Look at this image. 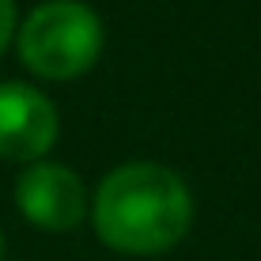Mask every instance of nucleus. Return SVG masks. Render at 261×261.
Segmentation results:
<instances>
[{
  "label": "nucleus",
  "instance_id": "nucleus-1",
  "mask_svg": "<svg viewBox=\"0 0 261 261\" xmlns=\"http://www.w3.org/2000/svg\"><path fill=\"white\" fill-rule=\"evenodd\" d=\"M197 216L193 190L159 159H125L91 190L95 239L121 257H159L190 235Z\"/></svg>",
  "mask_w": 261,
  "mask_h": 261
},
{
  "label": "nucleus",
  "instance_id": "nucleus-2",
  "mask_svg": "<svg viewBox=\"0 0 261 261\" xmlns=\"http://www.w3.org/2000/svg\"><path fill=\"white\" fill-rule=\"evenodd\" d=\"M15 57L42 84H72L106 53V23L87 0H38L19 15Z\"/></svg>",
  "mask_w": 261,
  "mask_h": 261
},
{
  "label": "nucleus",
  "instance_id": "nucleus-3",
  "mask_svg": "<svg viewBox=\"0 0 261 261\" xmlns=\"http://www.w3.org/2000/svg\"><path fill=\"white\" fill-rule=\"evenodd\" d=\"M12 201L23 220L34 231H46V235H68L91 212V190L80 178V170L53 155L19 167Z\"/></svg>",
  "mask_w": 261,
  "mask_h": 261
},
{
  "label": "nucleus",
  "instance_id": "nucleus-4",
  "mask_svg": "<svg viewBox=\"0 0 261 261\" xmlns=\"http://www.w3.org/2000/svg\"><path fill=\"white\" fill-rule=\"evenodd\" d=\"M61 140V110L46 87L31 80H0V159L38 163Z\"/></svg>",
  "mask_w": 261,
  "mask_h": 261
},
{
  "label": "nucleus",
  "instance_id": "nucleus-5",
  "mask_svg": "<svg viewBox=\"0 0 261 261\" xmlns=\"http://www.w3.org/2000/svg\"><path fill=\"white\" fill-rule=\"evenodd\" d=\"M15 31H19V0H0V57L15 46Z\"/></svg>",
  "mask_w": 261,
  "mask_h": 261
},
{
  "label": "nucleus",
  "instance_id": "nucleus-6",
  "mask_svg": "<svg viewBox=\"0 0 261 261\" xmlns=\"http://www.w3.org/2000/svg\"><path fill=\"white\" fill-rule=\"evenodd\" d=\"M8 257V235H4V227H0V261Z\"/></svg>",
  "mask_w": 261,
  "mask_h": 261
}]
</instances>
